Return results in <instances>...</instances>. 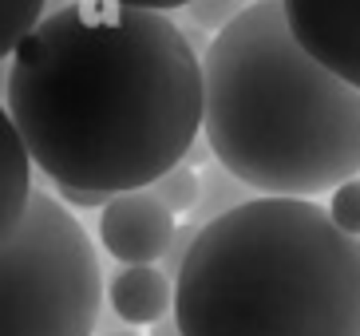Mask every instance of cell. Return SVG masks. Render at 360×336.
<instances>
[{"mask_svg":"<svg viewBox=\"0 0 360 336\" xmlns=\"http://www.w3.org/2000/svg\"><path fill=\"white\" fill-rule=\"evenodd\" d=\"M16 135L52 190H150L202 138V56L167 12L72 0L8 60Z\"/></svg>","mask_w":360,"mask_h":336,"instance_id":"obj_1","label":"cell"},{"mask_svg":"<svg viewBox=\"0 0 360 336\" xmlns=\"http://www.w3.org/2000/svg\"><path fill=\"white\" fill-rule=\"evenodd\" d=\"M202 143L257 198L313 202L360 179V91L297 44L285 0H257L202 56Z\"/></svg>","mask_w":360,"mask_h":336,"instance_id":"obj_2","label":"cell"},{"mask_svg":"<svg viewBox=\"0 0 360 336\" xmlns=\"http://www.w3.org/2000/svg\"><path fill=\"white\" fill-rule=\"evenodd\" d=\"M174 321L182 336H360V242L317 202H245L198 230Z\"/></svg>","mask_w":360,"mask_h":336,"instance_id":"obj_3","label":"cell"},{"mask_svg":"<svg viewBox=\"0 0 360 336\" xmlns=\"http://www.w3.org/2000/svg\"><path fill=\"white\" fill-rule=\"evenodd\" d=\"M103 297L84 221L36 190L20 233L0 250V336H96Z\"/></svg>","mask_w":360,"mask_h":336,"instance_id":"obj_4","label":"cell"},{"mask_svg":"<svg viewBox=\"0 0 360 336\" xmlns=\"http://www.w3.org/2000/svg\"><path fill=\"white\" fill-rule=\"evenodd\" d=\"M285 20L328 75L360 91V0H285Z\"/></svg>","mask_w":360,"mask_h":336,"instance_id":"obj_5","label":"cell"},{"mask_svg":"<svg viewBox=\"0 0 360 336\" xmlns=\"http://www.w3.org/2000/svg\"><path fill=\"white\" fill-rule=\"evenodd\" d=\"M179 221L150 190L119 194L99 210V245L119 265H159L174 242Z\"/></svg>","mask_w":360,"mask_h":336,"instance_id":"obj_6","label":"cell"},{"mask_svg":"<svg viewBox=\"0 0 360 336\" xmlns=\"http://www.w3.org/2000/svg\"><path fill=\"white\" fill-rule=\"evenodd\" d=\"M107 305L123 325H159L174 313V281L159 265H119L107 277Z\"/></svg>","mask_w":360,"mask_h":336,"instance_id":"obj_7","label":"cell"},{"mask_svg":"<svg viewBox=\"0 0 360 336\" xmlns=\"http://www.w3.org/2000/svg\"><path fill=\"white\" fill-rule=\"evenodd\" d=\"M32 198V158L24 150L8 111L0 107V250L20 233Z\"/></svg>","mask_w":360,"mask_h":336,"instance_id":"obj_8","label":"cell"},{"mask_svg":"<svg viewBox=\"0 0 360 336\" xmlns=\"http://www.w3.org/2000/svg\"><path fill=\"white\" fill-rule=\"evenodd\" d=\"M198 182H202V190H198V206H194V214L186 221L191 226H210V221H218V218H226V214H233L238 206H245V202H254L257 194L250 186H242V182L233 179L226 167H218V162H210V167H202L198 170Z\"/></svg>","mask_w":360,"mask_h":336,"instance_id":"obj_9","label":"cell"},{"mask_svg":"<svg viewBox=\"0 0 360 336\" xmlns=\"http://www.w3.org/2000/svg\"><path fill=\"white\" fill-rule=\"evenodd\" d=\"M48 4L44 0H0V63H8L24 36L44 20Z\"/></svg>","mask_w":360,"mask_h":336,"instance_id":"obj_10","label":"cell"},{"mask_svg":"<svg viewBox=\"0 0 360 336\" xmlns=\"http://www.w3.org/2000/svg\"><path fill=\"white\" fill-rule=\"evenodd\" d=\"M198 190H202V182H198V170H191L186 162L182 167H174V170H167L155 186H150V194L167 206L174 218H191L194 214V206H198Z\"/></svg>","mask_w":360,"mask_h":336,"instance_id":"obj_11","label":"cell"},{"mask_svg":"<svg viewBox=\"0 0 360 336\" xmlns=\"http://www.w3.org/2000/svg\"><path fill=\"white\" fill-rule=\"evenodd\" d=\"M242 12H245V4H238V0H194V4L182 8V20H191L198 32H210V40H214V36L230 28Z\"/></svg>","mask_w":360,"mask_h":336,"instance_id":"obj_12","label":"cell"},{"mask_svg":"<svg viewBox=\"0 0 360 336\" xmlns=\"http://www.w3.org/2000/svg\"><path fill=\"white\" fill-rule=\"evenodd\" d=\"M325 210H328V218H333V226H337L340 233H349V238L360 242V179H352L340 190H333Z\"/></svg>","mask_w":360,"mask_h":336,"instance_id":"obj_13","label":"cell"},{"mask_svg":"<svg viewBox=\"0 0 360 336\" xmlns=\"http://www.w3.org/2000/svg\"><path fill=\"white\" fill-rule=\"evenodd\" d=\"M194 238H198V226H191V221H182L179 230H174V242H170V250H167V257L159 261V269L174 281V277L182 273V265H186V257H191V245H194Z\"/></svg>","mask_w":360,"mask_h":336,"instance_id":"obj_14","label":"cell"},{"mask_svg":"<svg viewBox=\"0 0 360 336\" xmlns=\"http://www.w3.org/2000/svg\"><path fill=\"white\" fill-rule=\"evenodd\" d=\"M147 336H182V332H179V321H174V313L162 316L159 325H150V332H147Z\"/></svg>","mask_w":360,"mask_h":336,"instance_id":"obj_15","label":"cell"},{"mask_svg":"<svg viewBox=\"0 0 360 336\" xmlns=\"http://www.w3.org/2000/svg\"><path fill=\"white\" fill-rule=\"evenodd\" d=\"M103 336H139V332H131V328H119V332H103Z\"/></svg>","mask_w":360,"mask_h":336,"instance_id":"obj_16","label":"cell"}]
</instances>
